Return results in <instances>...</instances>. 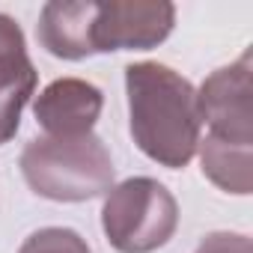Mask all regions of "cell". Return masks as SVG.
<instances>
[{
    "mask_svg": "<svg viewBox=\"0 0 253 253\" xmlns=\"http://www.w3.org/2000/svg\"><path fill=\"white\" fill-rule=\"evenodd\" d=\"M173 30L170 3H48L39 42L63 60L101 51L152 48Z\"/></svg>",
    "mask_w": 253,
    "mask_h": 253,
    "instance_id": "obj_1",
    "label": "cell"
},
{
    "mask_svg": "<svg viewBox=\"0 0 253 253\" xmlns=\"http://www.w3.org/2000/svg\"><path fill=\"white\" fill-rule=\"evenodd\" d=\"M134 143L158 164L185 167L200 146V107L194 86L161 63L125 69Z\"/></svg>",
    "mask_w": 253,
    "mask_h": 253,
    "instance_id": "obj_2",
    "label": "cell"
},
{
    "mask_svg": "<svg viewBox=\"0 0 253 253\" xmlns=\"http://www.w3.org/2000/svg\"><path fill=\"white\" fill-rule=\"evenodd\" d=\"M21 173L39 197L57 203H84L113 188V161L95 134L30 140Z\"/></svg>",
    "mask_w": 253,
    "mask_h": 253,
    "instance_id": "obj_3",
    "label": "cell"
},
{
    "mask_svg": "<svg viewBox=\"0 0 253 253\" xmlns=\"http://www.w3.org/2000/svg\"><path fill=\"white\" fill-rule=\"evenodd\" d=\"M179 223L173 194L155 179H128L107 191L101 226L119 253H152L164 247Z\"/></svg>",
    "mask_w": 253,
    "mask_h": 253,
    "instance_id": "obj_4",
    "label": "cell"
},
{
    "mask_svg": "<svg viewBox=\"0 0 253 253\" xmlns=\"http://www.w3.org/2000/svg\"><path fill=\"white\" fill-rule=\"evenodd\" d=\"M200 122H209V134L223 143H253V110H250V54L235 66L214 72L197 92Z\"/></svg>",
    "mask_w": 253,
    "mask_h": 253,
    "instance_id": "obj_5",
    "label": "cell"
},
{
    "mask_svg": "<svg viewBox=\"0 0 253 253\" xmlns=\"http://www.w3.org/2000/svg\"><path fill=\"white\" fill-rule=\"evenodd\" d=\"M36 122L45 137H81L92 134V125L101 113V92L78 78L54 81L33 104Z\"/></svg>",
    "mask_w": 253,
    "mask_h": 253,
    "instance_id": "obj_6",
    "label": "cell"
},
{
    "mask_svg": "<svg viewBox=\"0 0 253 253\" xmlns=\"http://www.w3.org/2000/svg\"><path fill=\"white\" fill-rule=\"evenodd\" d=\"M36 89V69L27 57L18 24L0 15V143L15 137L21 110Z\"/></svg>",
    "mask_w": 253,
    "mask_h": 253,
    "instance_id": "obj_7",
    "label": "cell"
},
{
    "mask_svg": "<svg viewBox=\"0 0 253 253\" xmlns=\"http://www.w3.org/2000/svg\"><path fill=\"white\" fill-rule=\"evenodd\" d=\"M197 149H200L203 173L217 188H223L226 194H250V188H253L250 146H235V143L206 137V140H200Z\"/></svg>",
    "mask_w": 253,
    "mask_h": 253,
    "instance_id": "obj_8",
    "label": "cell"
},
{
    "mask_svg": "<svg viewBox=\"0 0 253 253\" xmlns=\"http://www.w3.org/2000/svg\"><path fill=\"white\" fill-rule=\"evenodd\" d=\"M18 253H89L86 241L75 232V229H66V226H48V229H39L33 232Z\"/></svg>",
    "mask_w": 253,
    "mask_h": 253,
    "instance_id": "obj_9",
    "label": "cell"
},
{
    "mask_svg": "<svg viewBox=\"0 0 253 253\" xmlns=\"http://www.w3.org/2000/svg\"><path fill=\"white\" fill-rule=\"evenodd\" d=\"M197 253H253L250 250V238L247 235H235V232H214L209 235Z\"/></svg>",
    "mask_w": 253,
    "mask_h": 253,
    "instance_id": "obj_10",
    "label": "cell"
}]
</instances>
